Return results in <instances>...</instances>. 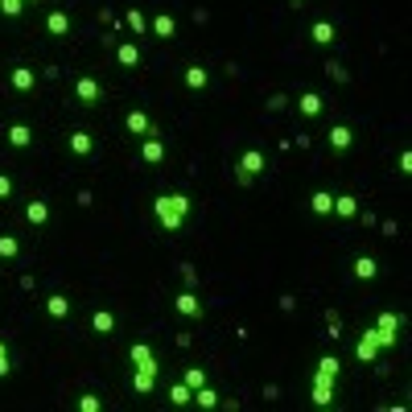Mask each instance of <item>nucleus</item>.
<instances>
[{
	"label": "nucleus",
	"instance_id": "79ce46f5",
	"mask_svg": "<svg viewBox=\"0 0 412 412\" xmlns=\"http://www.w3.org/2000/svg\"><path fill=\"white\" fill-rule=\"evenodd\" d=\"M289 4H293V8H301V4H305V0H289Z\"/></svg>",
	"mask_w": 412,
	"mask_h": 412
},
{
	"label": "nucleus",
	"instance_id": "4be33fe9",
	"mask_svg": "<svg viewBox=\"0 0 412 412\" xmlns=\"http://www.w3.org/2000/svg\"><path fill=\"white\" fill-rule=\"evenodd\" d=\"M116 62H120L124 71H136V66H141V46H136V42H120V46H116Z\"/></svg>",
	"mask_w": 412,
	"mask_h": 412
},
{
	"label": "nucleus",
	"instance_id": "393cba45",
	"mask_svg": "<svg viewBox=\"0 0 412 412\" xmlns=\"http://www.w3.org/2000/svg\"><path fill=\"white\" fill-rule=\"evenodd\" d=\"M310 211H314L317 218L334 215V194H330V190H314V194H310Z\"/></svg>",
	"mask_w": 412,
	"mask_h": 412
},
{
	"label": "nucleus",
	"instance_id": "dca6fc26",
	"mask_svg": "<svg viewBox=\"0 0 412 412\" xmlns=\"http://www.w3.org/2000/svg\"><path fill=\"white\" fill-rule=\"evenodd\" d=\"M71 29H74V21L62 13V8L46 13V33H49V37H71Z\"/></svg>",
	"mask_w": 412,
	"mask_h": 412
},
{
	"label": "nucleus",
	"instance_id": "ddd939ff",
	"mask_svg": "<svg viewBox=\"0 0 412 412\" xmlns=\"http://www.w3.org/2000/svg\"><path fill=\"white\" fill-rule=\"evenodd\" d=\"M322 107H326V99L317 95V91H301V95H297V112H301L305 120H317Z\"/></svg>",
	"mask_w": 412,
	"mask_h": 412
},
{
	"label": "nucleus",
	"instance_id": "e433bc0d",
	"mask_svg": "<svg viewBox=\"0 0 412 412\" xmlns=\"http://www.w3.org/2000/svg\"><path fill=\"white\" fill-rule=\"evenodd\" d=\"M396 170L404 173V177H408V173H412V153H408V148L400 153V161H396Z\"/></svg>",
	"mask_w": 412,
	"mask_h": 412
},
{
	"label": "nucleus",
	"instance_id": "0eeeda50",
	"mask_svg": "<svg viewBox=\"0 0 412 412\" xmlns=\"http://www.w3.org/2000/svg\"><path fill=\"white\" fill-rule=\"evenodd\" d=\"M8 87H13L17 95H29V91L37 87V71H33V66H13V74H8Z\"/></svg>",
	"mask_w": 412,
	"mask_h": 412
},
{
	"label": "nucleus",
	"instance_id": "39448f33",
	"mask_svg": "<svg viewBox=\"0 0 412 412\" xmlns=\"http://www.w3.org/2000/svg\"><path fill=\"white\" fill-rule=\"evenodd\" d=\"M124 128H128L132 136H141V141H145V136H161V128H157V120H153L148 112H141V107H132V112L124 116Z\"/></svg>",
	"mask_w": 412,
	"mask_h": 412
},
{
	"label": "nucleus",
	"instance_id": "2f4dec72",
	"mask_svg": "<svg viewBox=\"0 0 412 412\" xmlns=\"http://www.w3.org/2000/svg\"><path fill=\"white\" fill-rule=\"evenodd\" d=\"M182 384H186V388H190V392H198V388H202V384H206V371H202V367H190V371L182 375Z\"/></svg>",
	"mask_w": 412,
	"mask_h": 412
},
{
	"label": "nucleus",
	"instance_id": "c756f323",
	"mask_svg": "<svg viewBox=\"0 0 412 412\" xmlns=\"http://www.w3.org/2000/svg\"><path fill=\"white\" fill-rule=\"evenodd\" d=\"M21 256V240L17 235H0V260H17Z\"/></svg>",
	"mask_w": 412,
	"mask_h": 412
},
{
	"label": "nucleus",
	"instance_id": "b1692460",
	"mask_svg": "<svg viewBox=\"0 0 412 412\" xmlns=\"http://www.w3.org/2000/svg\"><path fill=\"white\" fill-rule=\"evenodd\" d=\"M351 272H355V281H375V272H379V260H375V256H355Z\"/></svg>",
	"mask_w": 412,
	"mask_h": 412
},
{
	"label": "nucleus",
	"instance_id": "7ed1b4c3",
	"mask_svg": "<svg viewBox=\"0 0 412 412\" xmlns=\"http://www.w3.org/2000/svg\"><path fill=\"white\" fill-rule=\"evenodd\" d=\"M400 326H404V317L392 314V310H384V314L375 317V339H379V351L396 346V339H400Z\"/></svg>",
	"mask_w": 412,
	"mask_h": 412
},
{
	"label": "nucleus",
	"instance_id": "5701e85b",
	"mask_svg": "<svg viewBox=\"0 0 412 412\" xmlns=\"http://www.w3.org/2000/svg\"><path fill=\"white\" fill-rule=\"evenodd\" d=\"M91 330H95L99 339L116 334V314H112V310H95V314H91Z\"/></svg>",
	"mask_w": 412,
	"mask_h": 412
},
{
	"label": "nucleus",
	"instance_id": "9b49d317",
	"mask_svg": "<svg viewBox=\"0 0 412 412\" xmlns=\"http://www.w3.org/2000/svg\"><path fill=\"white\" fill-rule=\"evenodd\" d=\"M25 223H29V227H46L49 223V202L46 198H29V202H25Z\"/></svg>",
	"mask_w": 412,
	"mask_h": 412
},
{
	"label": "nucleus",
	"instance_id": "423d86ee",
	"mask_svg": "<svg viewBox=\"0 0 412 412\" xmlns=\"http://www.w3.org/2000/svg\"><path fill=\"white\" fill-rule=\"evenodd\" d=\"M173 310L182 317H190V322H198V317L206 314V305H202V297H198L194 289H182L177 297H173Z\"/></svg>",
	"mask_w": 412,
	"mask_h": 412
},
{
	"label": "nucleus",
	"instance_id": "c85d7f7f",
	"mask_svg": "<svg viewBox=\"0 0 412 412\" xmlns=\"http://www.w3.org/2000/svg\"><path fill=\"white\" fill-rule=\"evenodd\" d=\"M190 400H194V392L186 388L182 379H177V384H170V404H177V408H186Z\"/></svg>",
	"mask_w": 412,
	"mask_h": 412
},
{
	"label": "nucleus",
	"instance_id": "58836bf2",
	"mask_svg": "<svg viewBox=\"0 0 412 412\" xmlns=\"http://www.w3.org/2000/svg\"><path fill=\"white\" fill-rule=\"evenodd\" d=\"M74 202H78V206H91V202H95V194H91V190H78V194H74Z\"/></svg>",
	"mask_w": 412,
	"mask_h": 412
},
{
	"label": "nucleus",
	"instance_id": "9d476101",
	"mask_svg": "<svg viewBox=\"0 0 412 412\" xmlns=\"http://www.w3.org/2000/svg\"><path fill=\"white\" fill-rule=\"evenodd\" d=\"M66 148H71L74 157H91V153H95V136H91L87 128H74L71 136H66Z\"/></svg>",
	"mask_w": 412,
	"mask_h": 412
},
{
	"label": "nucleus",
	"instance_id": "20e7f679",
	"mask_svg": "<svg viewBox=\"0 0 412 412\" xmlns=\"http://www.w3.org/2000/svg\"><path fill=\"white\" fill-rule=\"evenodd\" d=\"M74 99H78L83 107L103 103V83H99L95 74H78V78H74Z\"/></svg>",
	"mask_w": 412,
	"mask_h": 412
},
{
	"label": "nucleus",
	"instance_id": "aec40b11",
	"mask_svg": "<svg viewBox=\"0 0 412 412\" xmlns=\"http://www.w3.org/2000/svg\"><path fill=\"white\" fill-rule=\"evenodd\" d=\"M310 37H314L317 46H334V42H339V25L334 21H314L310 25Z\"/></svg>",
	"mask_w": 412,
	"mask_h": 412
},
{
	"label": "nucleus",
	"instance_id": "f257e3e1",
	"mask_svg": "<svg viewBox=\"0 0 412 412\" xmlns=\"http://www.w3.org/2000/svg\"><path fill=\"white\" fill-rule=\"evenodd\" d=\"M153 215H157V223H161V231H182V223L190 218V198L182 194V190L157 194L153 198Z\"/></svg>",
	"mask_w": 412,
	"mask_h": 412
},
{
	"label": "nucleus",
	"instance_id": "f8f14e48",
	"mask_svg": "<svg viewBox=\"0 0 412 412\" xmlns=\"http://www.w3.org/2000/svg\"><path fill=\"white\" fill-rule=\"evenodd\" d=\"M326 141H330L334 153H346V148L355 145V128H351V124H334V128L326 132Z\"/></svg>",
	"mask_w": 412,
	"mask_h": 412
},
{
	"label": "nucleus",
	"instance_id": "a878e982",
	"mask_svg": "<svg viewBox=\"0 0 412 412\" xmlns=\"http://www.w3.org/2000/svg\"><path fill=\"white\" fill-rule=\"evenodd\" d=\"M132 388L148 396V392L157 388V371H148V367H132Z\"/></svg>",
	"mask_w": 412,
	"mask_h": 412
},
{
	"label": "nucleus",
	"instance_id": "f704fd0d",
	"mask_svg": "<svg viewBox=\"0 0 412 412\" xmlns=\"http://www.w3.org/2000/svg\"><path fill=\"white\" fill-rule=\"evenodd\" d=\"M25 0H0V17H21Z\"/></svg>",
	"mask_w": 412,
	"mask_h": 412
},
{
	"label": "nucleus",
	"instance_id": "4c0bfd02",
	"mask_svg": "<svg viewBox=\"0 0 412 412\" xmlns=\"http://www.w3.org/2000/svg\"><path fill=\"white\" fill-rule=\"evenodd\" d=\"M13 194V177H8V173H0V198H8Z\"/></svg>",
	"mask_w": 412,
	"mask_h": 412
},
{
	"label": "nucleus",
	"instance_id": "473e14b6",
	"mask_svg": "<svg viewBox=\"0 0 412 412\" xmlns=\"http://www.w3.org/2000/svg\"><path fill=\"white\" fill-rule=\"evenodd\" d=\"M78 412H103V400H99L95 392H83L78 396Z\"/></svg>",
	"mask_w": 412,
	"mask_h": 412
},
{
	"label": "nucleus",
	"instance_id": "6e6552de",
	"mask_svg": "<svg viewBox=\"0 0 412 412\" xmlns=\"http://www.w3.org/2000/svg\"><path fill=\"white\" fill-rule=\"evenodd\" d=\"M128 363L132 367H148V371H161V363H157V355H153L148 342H132V346H128Z\"/></svg>",
	"mask_w": 412,
	"mask_h": 412
},
{
	"label": "nucleus",
	"instance_id": "a211bd4d",
	"mask_svg": "<svg viewBox=\"0 0 412 412\" xmlns=\"http://www.w3.org/2000/svg\"><path fill=\"white\" fill-rule=\"evenodd\" d=\"M148 33L161 37V42H170V37H177V21H173L170 13H157V17L148 21Z\"/></svg>",
	"mask_w": 412,
	"mask_h": 412
},
{
	"label": "nucleus",
	"instance_id": "412c9836",
	"mask_svg": "<svg viewBox=\"0 0 412 412\" xmlns=\"http://www.w3.org/2000/svg\"><path fill=\"white\" fill-rule=\"evenodd\" d=\"M4 136H8V145L13 148H29L33 145V128H29V124H8V128H4Z\"/></svg>",
	"mask_w": 412,
	"mask_h": 412
},
{
	"label": "nucleus",
	"instance_id": "4468645a",
	"mask_svg": "<svg viewBox=\"0 0 412 412\" xmlns=\"http://www.w3.org/2000/svg\"><path fill=\"white\" fill-rule=\"evenodd\" d=\"M355 355H359V363H375V355H379V339H375V326L363 330V339L355 342Z\"/></svg>",
	"mask_w": 412,
	"mask_h": 412
},
{
	"label": "nucleus",
	"instance_id": "7c9ffc66",
	"mask_svg": "<svg viewBox=\"0 0 412 412\" xmlns=\"http://www.w3.org/2000/svg\"><path fill=\"white\" fill-rule=\"evenodd\" d=\"M124 21H128L132 33H148V17L141 13V8H128V17H124Z\"/></svg>",
	"mask_w": 412,
	"mask_h": 412
},
{
	"label": "nucleus",
	"instance_id": "72a5a7b5",
	"mask_svg": "<svg viewBox=\"0 0 412 412\" xmlns=\"http://www.w3.org/2000/svg\"><path fill=\"white\" fill-rule=\"evenodd\" d=\"M339 359H334V355H326V359H317V375H330V379H334V375H339Z\"/></svg>",
	"mask_w": 412,
	"mask_h": 412
},
{
	"label": "nucleus",
	"instance_id": "1a4fd4ad",
	"mask_svg": "<svg viewBox=\"0 0 412 412\" xmlns=\"http://www.w3.org/2000/svg\"><path fill=\"white\" fill-rule=\"evenodd\" d=\"M182 83H186V91H206V87H211V71H206L202 62H190V66L182 71Z\"/></svg>",
	"mask_w": 412,
	"mask_h": 412
},
{
	"label": "nucleus",
	"instance_id": "bb28decb",
	"mask_svg": "<svg viewBox=\"0 0 412 412\" xmlns=\"http://www.w3.org/2000/svg\"><path fill=\"white\" fill-rule=\"evenodd\" d=\"M334 215L339 218H355L359 215V198L355 194H334Z\"/></svg>",
	"mask_w": 412,
	"mask_h": 412
},
{
	"label": "nucleus",
	"instance_id": "ea45409f",
	"mask_svg": "<svg viewBox=\"0 0 412 412\" xmlns=\"http://www.w3.org/2000/svg\"><path fill=\"white\" fill-rule=\"evenodd\" d=\"M182 276H186V285H190V289H194V285H198V272H194V268H190V264H182Z\"/></svg>",
	"mask_w": 412,
	"mask_h": 412
},
{
	"label": "nucleus",
	"instance_id": "f3484780",
	"mask_svg": "<svg viewBox=\"0 0 412 412\" xmlns=\"http://www.w3.org/2000/svg\"><path fill=\"white\" fill-rule=\"evenodd\" d=\"M71 297H66V293H49L46 297V314L54 317V322H66V317H71Z\"/></svg>",
	"mask_w": 412,
	"mask_h": 412
},
{
	"label": "nucleus",
	"instance_id": "cd10ccee",
	"mask_svg": "<svg viewBox=\"0 0 412 412\" xmlns=\"http://www.w3.org/2000/svg\"><path fill=\"white\" fill-rule=\"evenodd\" d=\"M190 404H198V408H218V392L211 388V384H202V388L194 392V400Z\"/></svg>",
	"mask_w": 412,
	"mask_h": 412
},
{
	"label": "nucleus",
	"instance_id": "6ab92c4d",
	"mask_svg": "<svg viewBox=\"0 0 412 412\" xmlns=\"http://www.w3.org/2000/svg\"><path fill=\"white\" fill-rule=\"evenodd\" d=\"M141 161H145V165H161V161H165V141H161V136H145Z\"/></svg>",
	"mask_w": 412,
	"mask_h": 412
},
{
	"label": "nucleus",
	"instance_id": "c9c22d12",
	"mask_svg": "<svg viewBox=\"0 0 412 412\" xmlns=\"http://www.w3.org/2000/svg\"><path fill=\"white\" fill-rule=\"evenodd\" d=\"M8 371H13V355H8V346L0 342V379H4Z\"/></svg>",
	"mask_w": 412,
	"mask_h": 412
},
{
	"label": "nucleus",
	"instance_id": "2eb2a0df",
	"mask_svg": "<svg viewBox=\"0 0 412 412\" xmlns=\"http://www.w3.org/2000/svg\"><path fill=\"white\" fill-rule=\"evenodd\" d=\"M314 404L317 408H330L334 404V379L330 375H317V371H314Z\"/></svg>",
	"mask_w": 412,
	"mask_h": 412
},
{
	"label": "nucleus",
	"instance_id": "a19ab883",
	"mask_svg": "<svg viewBox=\"0 0 412 412\" xmlns=\"http://www.w3.org/2000/svg\"><path fill=\"white\" fill-rule=\"evenodd\" d=\"M326 71H330V74H334V78H339V83H346V71H342V66H339V62H330V66H326Z\"/></svg>",
	"mask_w": 412,
	"mask_h": 412
},
{
	"label": "nucleus",
	"instance_id": "f03ea898",
	"mask_svg": "<svg viewBox=\"0 0 412 412\" xmlns=\"http://www.w3.org/2000/svg\"><path fill=\"white\" fill-rule=\"evenodd\" d=\"M264 153H260V148H243L240 153V161H235V182H240V186H252V177H260V173H264Z\"/></svg>",
	"mask_w": 412,
	"mask_h": 412
}]
</instances>
